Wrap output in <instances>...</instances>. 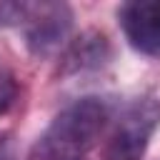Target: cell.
Instances as JSON below:
<instances>
[{"label":"cell","mask_w":160,"mask_h":160,"mask_svg":"<svg viewBox=\"0 0 160 160\" xmlns=\"http://www.w3.org/2000/svg\"><path fill=\"white\" fill-rule=\"evenodd\" d=\"M110 120L102 98H80L68 105L38 138L30 160H82Z\"/></svg>","instance_id":"cell-1"},{"label":"cell","mask_w":160,"mask_h":160,"mask_svg":"<svg viewBox=\"0 0 160 160\" xmlns=\"http://www.w3.org/2000/svg\"><path fill=\"white\" fill-rule=\"evenodd\" d=\"M158 125H160V100L158 98L132 100L118 115L108 135L105 160H140Z\"/></svg>","instance_id":"cell-2"},{"label":"cell","mask_w":160,"mask_h":160,"mask_svg":"<svg viewBox=\"0 0 160 160\" xmlns=\"http://www.w3.org/2000/svg\"><path fill=\"white\" fill-rule=\"evenodd\" d=\"M70 25H72V12L68 5H62V2H32L30 15L25 20L28 48L40 58L55 55L62 48V42L68 40Z\"/></svg>","instance_id":"cell-3"},{"label":"cell","mask_w":160,"mask_h":160,"mask_svg":"<svg viewBox=\"0 0 160 160\" xmlns=\"http://www.w3.org/2000/svg\"><path fill=\"white\" fill-rule=\"evenodd\" d=\"M120 25L135 50L160 58V0H138L122 5Z\"/></svg>","instance_id":"cell-4"},{"label":"cell","mask_w":160,"mask_h":160,"mask_svg":"<svg viewBox=\"0 0 160 160\" xmlns=\"http://www.w3.org/2000/svg\"><path fill=\"white\" fill-rule=\"evenodd\" d=\"M108 58V42L102 35L88 32L82 38H78L72 42V48L68 50V62L72 70H85V68H98L102 65Z\"/></svg>","instance_id":"cell-5"},{"label":"cell","mask_w":160,"mask_h":160,"mask_svg":"<svg viewBox=\"0 0 160 160\" xmlns=\"http://www.w3.org/2000/svg\"><path fill=\"white\" fill-rule=\"evenodd\" d=\"M32 2H12V0H0V25H25L30 15Z\"/></svg>","instance_id":"cell-6"},{"label":"cell","mask_w":160,"mask_h":160,"mask_svg":"<svg viewBox=\"0 0 160 160\" xmlns=\"http://www.w3.org/2000/svg\"><path fill=\"white\" fill-rule=\"evenodd\" d=\"M10 100H12V82L10 78H2L0 80V112L10 105Z\"/></svg>","instance_id":"cell-7"},{"label":"cell","mask_w":160,"mask_h":160,"mask_svg":"<svg viewBox=\"0 0 160 160\" xmlns=\"http://www.w3.org/2000/svg\"><path fill=\"white\" fill-rule=\"evenodd\" d=\"M0 160H18L15 158V148H12L8 135H0Z\"/></svg>","instance_id":"cell-8"}]
</instances>
